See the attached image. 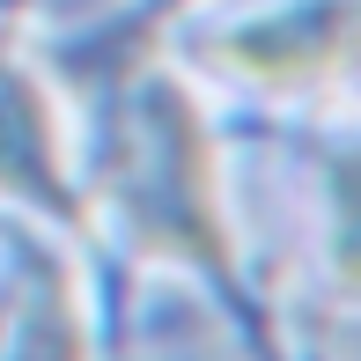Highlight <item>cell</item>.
I'll list each match as a JSON object with an SVG mask.
<instances>
[{"instance_id":"7a4b0ae2","label":"cell","mask_w":361,"mask_h":361,"mask_svg":"<svg viewBox=\"0 0 361 361\" xmlns=\"http://www.w3.org/2000/svg\"><path fill=\"white\" fill-rule=\"evenodd\" d=\"M207 52L221 74L251 81L266 96L324 89L361 67V0H281V8L221 30Z\"/></svg>"},{"instance_id":"277c9868","label":"cell","mask_w":361,"mask_h":361,"mask_svg":"<svg viewBox=\"0 0 361 361\" xmlns=\"http://www.w3.org/2000/svg\"><path fill=\"white\" fill-rule=\"evenodd\" d=\"M23 258V288L0 324V361H89V324H81V295L67 258H52L44 243H15Z\"/></svg>"},{"instance_id":"6da1fadb","label":"cell","mask_w":361,"mask_h":361,"mask_svg":"<svg viewBox=\"0 0 361 361\" xmlns=\"http://www.w3.org/2000/svg\"><path fill=\"white\" fill-rule=\"evenodd\" d=\"M104 200L126 221L140 258H170L207 281L236 288V221L221 200V162L207 140V111L185 81L133 74L118 89L104 133Z\"/></svg>"},{"instance_id":"5b68a950","label":"cell","mask_w":361,"mask_h":361,"mask_svg":"<svg viewBox=\"0 0 361 361\" xmlns=\"http://www.w3.org/2000/svg\"><path fill=\"white\" fill-rule=\"evenodd\" d=\"M324 185H332V243H324V266H332V288L347 302H361V147L332 155Z\"/></svg>"},{"instance_id":"3957f363","label":"cell","mask_w":361,"mask_h":361,"mask_svg":"<svg viewBox=\"0 0 361 361\" xmlns=\"http://www.w3.org/2000/svg\"><path fill=\"white\" fill-rule=\"evenodd\" d=\"M0 200L89 228V200H81V185L67 170L59 104L44 96V81L30 74L23 59H8V52H0Z\"/></svg>"}]
</instances>
